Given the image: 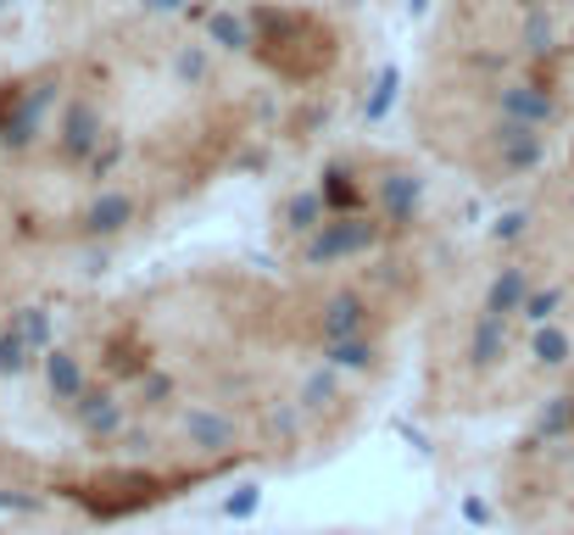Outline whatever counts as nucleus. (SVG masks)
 Wrapping results in <instances>:
<instances>
[{"label": "nucleus", "mask_w": 574, "mask_h": 535, "mask_svg": "<svg viewBox=\"0 0 574 535\" xmlns=\"http://www.w3.org/2000/svg\"><path fill=\"white\" fill-rule=\"evenodd\" d=\"M129 218H134V202L123 196V190H107V196L89 207V229H107V234H118Z\"/></svg>", "instance_id": "nucleus-1"}, {"label": "nucleus", "mask_w": 574, "mask_h": 535, "mask_svg": "<svg viewBox=\"0 0 574 535\" xmlns=\"http://www.w3.org/2000/svg\"><path fill=\"white\" fill-rule=\"evenodd\" d=\"M518 296H524V273H518V268H508V273L497 279V290H491V307H497V313H508Z\"/></svg>", "instance_id": "nucleus-2"}, {"label": "nucleus", "mask_w": 574, "mask_h": 535, "mask_svg": "<svg viewBox=\"0 0 574 535\" xmlns=\"http://www.w3.org/2000/svg\"><path fill=\"white\" fill-rule=\"evenodd\" d=\"M212 34H218V39H229V45H246V39H252V34H246V23H234V17H212ZM252 45H257V39H252Z\"/></svg>", "instance_id": "nucleus-3"}]
</instances>
